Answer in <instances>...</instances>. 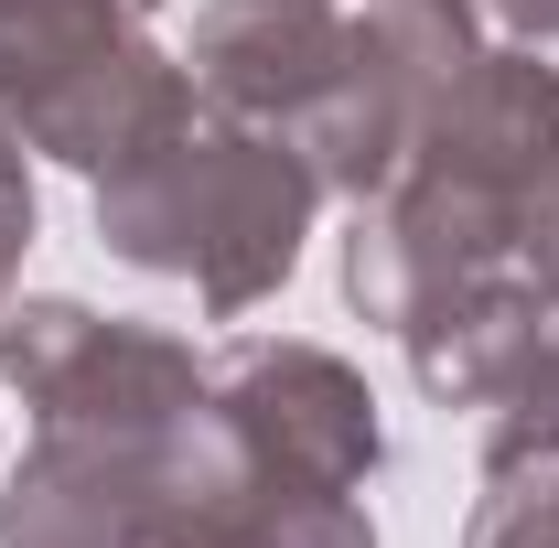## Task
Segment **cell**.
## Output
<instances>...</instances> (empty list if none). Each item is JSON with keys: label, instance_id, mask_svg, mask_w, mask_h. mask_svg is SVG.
Instances as JSON below:
<instances>
[{"label": "cell", "instance_id": "6", "mask_svg": "<svg viewBox=\"0 0 559 548\" xmlns=\"http://www.w3.org/2000/svg\"><path fill=\"white\" fill-rule=\"evenodd\" d=\"M355 22L334 0H205L194 22V86L237 119H312V97L345 75Z\"/></svg>", "mask_w": 559, "mask_h": 548}, {"label": "cell", "instance_id": "2", "mask_svg": "<svg viewBox=\"0 0 559 548\" xmlns=\"http://www.w3.org/2000/svg\"><path fill=\"white\" fill-rule=\"evenodd\" d=\"M151 0H0V119L75 172H108L205 108L194 65L140 44Z\"/></svg>", "mask_w": 559, "mask_h": 548}, {"label": "cell", "instance_id": "10", "mask_svg": "<svg viewBox=\"0 0 559 548\" xmlns=\"http://www.w3.org/2000/svg\"><path fill=\"white\" fill-rule=\"evenodd\" d=\"M0 183H11V194H33V183H22V130H11V119H0Z\"/></svg>", "mask_w": 559, "mask_h": 548}, {"label": "cell", "instance_id": "3", "mask_svg": "<svg viewBox=\"0 0 559 548\" xmlns=\"http://www.w3.org/2000/svg\"><path fill=\"white\" fill-rule=\"evenodd\" d=\"M0 377L44 409V430H183L205 398V366L173 334L97 323L86 301L0 312Z\"/></svg>", "mask_w": 559, "mask_h": 548}, {"label": "cell", "instance_id": "1", "mask_svg": "<svg viewBox=\"0 0 559 548\" xmlns=\"http://www.w3.org/2000/svg\"><path fill=\"white\" fill-rule=\"evenodd\" d=\"M312 162L270 130H215L205 108L151 151L97 172V237L140 270H183L205 312H248L290 279L301 226H312Z\"/></svg>", "mask_w": 559, "mask_h": 548}, {"label": "cell", "instance_id": "4", "mask_svg": "<svg viewBox=\"0 0 559 548\" xmlns=\"http://www.w3.org/2000/svg\"><path fill=\"white\" fill-rule=\"evenodd\" d=\"M205 409L237 441V463L259 484H290V495H355L388 452L355 366L323 344H237L205 377Z\"/></svg>", "mask_w": 559, "mask_h": 548}, {"label": "cell", "instance_id": "7", "mask_svg": "<svg viewBox=\"0 0 559 548\" xmlns=\"http://www.w3.org/2000/svg\"><path fill=\"white\" fill-rule=\"evenodd\" d=\"M474 548H559V484H506L485 516H474Z\"/></svg>", "mask_w": 559, "mask_h": 548}, {"label": "cell", "instance_id": "9", "mask_svg": "<svg viewBox=\"0 0 559 548\" xmlns=\"http://www.w3.org/2000/svg\"><path fill=\"white\" fill-rule=\"evenodd\" d=\"M495 22H516V33H559V0H485Z\"/></svg>", "mask_w": 559, "mask_h": 548}, {"label": "cell", "instance_id": "8", "mask_svg": "<svg viewBox=\"0 0 559 548\" xmlns=\"http://www.w3.org/2000/svg\"><path fill=\"white\" fill-rule=\"evenodd\" d=\"M22 248H33V194L0 183V290H11V270H22Z\"/></svg>", "mask_w": 559, "mask_h": 548}, {"label": "cell", "instance_id": "5", "mask_svg": "<svg viewBox=\"0 0 559 548\" xmlns=\"http://www.w3.org/2000/svg\"><path fill=\"white\" fill-rule=\"evenodd\" d=\"M194 419L183 430H44L33 463L11 474L0 548H151L173 484L194 463Z\"/></svg>", "mask_w": 559, "mask_h": 548}]
</instances>
